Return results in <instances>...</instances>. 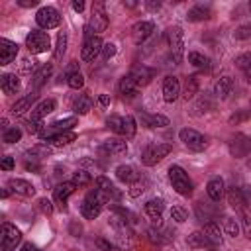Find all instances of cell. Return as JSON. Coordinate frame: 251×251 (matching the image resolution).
I'll use <instances>...</instances> for the list:
<instances>
[{"instance_id": "cell-1", "label": "cell", "mask_w": 251, "mask_h": 251, "mask_svg": "<svg viewBox=\"0 0 251 251\" xmlns=\"http://www.w3.org/2000/svg\"><path fill=\"white\" fill-rule=\"evenodd\" d=\"M169 180H171V184H173V188L178 192V194H182V196H190L192 194V180L188 178V175H186V171L182 169V167H178V165H173L171 169H169Z\"/></svg>"}, {"instance_id": "cell-2", "label": "cell", "mask_w": 251, "mask_h": 251, "mask_svg": "<svg viewBox=\"0 0 251 251\" xmlns=\"http://www.w3.org/2000/svg\"><path fill=\"white\" fill-rule=\"evenodd\" d=\"M106 204V200L98 194V190L94 188V190H90L86 196H84V200H82V204H80V214L86 218V220H94V218H98V214L102 212V206Z\"/></svg>"}, {"instance_id": "cell-3", "label": "cell", "mask_w": 251, "mask_h": 251, "mask_svg": "<svg viewBox=\"0 0 251 251\" xmlns=\"http://www.w3.org/2000/svg\"><path fill=\"white\" fill-rule=\"evenodd\" d=\"M108 27V16H106V10H104V4L102 2H96L92 6V16H90V22L88 25L84 27V35L90 37L94 35V31H104Z\"/></svg>"}, {"instance_id": "cell-4", "label": "cell", "mask_w": 251, "mask_h": 251, "mask_svg": "<svg viewBox=\"0 0 251 251\" xmlns=\"http://www.w3.org/2000/svg\"><path fill=\"white\" fill-rule=\"evenodd\" d=\"M165 41H167V45H169L171 59H173L175 65H176V63L180 61V57H182V47H184V43H182V29H180L178 25L169 27V29L165 31Z\"/></svg>"}, {"instance_id": "cell-5", "label": "cell", "mask_w": 251, "mask_h": 251, "mask_svg": "<svg viewBox=\"0 0 251 251\" xmlns=\"http://www.w3.org/2000/svg\"><path fill=\"white\" fill-rule=\"evenodd\" d=\"M25 47L29 49V53H45L49 47H51V37L49 33L41 31V29H31L27 35H25Z\"/></svg>"}, {"instance_id": "cell-6", "label": "cell", "mask_w": 251, "mask_h": 251, "mask_svg": "<svg viewBox=\"0 0 251 251\" xmlns=\"http://www.w3.org/2000/svg\"><path fill=\"white\" fill-rule=\"evenodd\" d=\"M173 145L171 143H157V145H149L143 149L141 153V163L147 165V167H153L157 163H161L169 153H171Z\"/></svg>"}, {"instance_id": "cell-7", "label": "cell", "mask_w": 251, "mask_h": 251, "mask_svg": "<svg viewBox=\"0 0 251 251\" xmlns=\"http://www.w3.org/2000/svg\"><path fill=\"white\" fill-rule=\"evenodd\" d=\"M20 241H22V231L16 226L4 222L0 227V251H12Z\"/></svg>"}, {"instance_id": "cell-8", "label": "cell", "mask_w": 251, "mask_h": 251, "mask_svg": "<svg viewBox=\"0 0 251 251\" xmlns=\"http://www.w3.org/2000/svg\"><path fill=\"white\" fill-rule=\"evenodd\" d=\"M178 137H180V141H182L188 149H192V151H204V149H206V137H204L200 131L192 129V127H182V129L178 131Z\"/></svg>"}, {"instance_id": "cell-9", "label": "cell", "mask_w": 251, "mask_h": 251, "mask_svg": "<svg viewBox=\"0 0 251 251\" xmlns=\"http://www.w3.org/2000/svg\"><path fill=\"white\" fill-rule=\"evenodd\" d=\"M35 22H37V25H39L41 29H53V27H57V25L61 24V16H59V12H57L55 8L43 6V8L37 10Z\"/></svg>"}, {"instance_id": "cell-10", "label": "cell", "mask_w": 251, "mask_h": 251, "mask_svg": "<svg viewBox=\"0 0 251 251\" xmlns=\"http://www.w3.org/2000/svg\"><path fill=\"white\" fill-rule=\"evenodd\" d=\"M75 126H76V118H75V116H71V118H63V120H57V122L49 124L47 127H43V131H41L39 135L47 141L51 135H55V133H63V131H71Z\"/></svg>"}, {"instance_id": "cell-11", "label": "cell", "mask_w": 251, "mask_h": 251, "mask_svg": "<svg viewBox=\"0 0 251 251\" xmlns=\"http://www.w3.org/2000/svg\"><path fill=\"white\" fill-rule=\"evenodd\" d=\"M94 188H96L98 194L106 200V204H108L110 200H120V198H122V192H120V190L114 186V182H110V178H106V176H98Z\"/></svg>"}, {"instance_id": "cell-12", "label": "cell", "mask_w": 251, "mask_h": 251, "mask_svg": "<svg viewBox=\"0 0 251 251\" xmlns=\"http://www.w3.org/2000/svg\"><path fill=\"white\" fill-rule=\"evenodd\" d=\"M102 47H104V43H102V39H100L98 35L86 37V39H84V45H82V49H80V59H82V61H94V57H96L98 53H102Z\"/></svg>"}, {"instance_id": "cell-13", "label": "cell", "mask_w": 251, "mask_h": 251, "mask_svg": "<svg viewBox=\"0 0 251 251\" xmlns=\"http://www.w3.org/2000/svg\"><path fill=\"white\" fill-rule=\"evenodd\" d=\"M249 151H251V137H247V135H243V133H237V135L229 141V153H231L233 157L241 159V157H245Z\"/></svg>"}, {"instance_id": "cell-14", "label": "cell", "mask_w": 251, "mask_h": 251, "mask_svg": "<svg viewBox=\"0 0 251 251\" xmlns=\"http://www.w3.org/2000/svg\"><path fill=\"white\" fill-rule=\"evenodd\" d=\"M155 31V24L153 22H137L133 27H131V37L137 45H141L143 41H147Z\"/></svg>"}, {"instance_id": "cell-15", "label": "cell", "mask_w": 251, "mask_h": 251, "mask_svg": "<svg viewBox=\"0 0 251 251\" xmlns=\"http://www.w3.org/2000/svg\"><path fill=\"white\" fill-rule=\"evenodd\" d=\"M178 94H180V82H178V78L173 76V75L165 76V80H163V98H165V102H169V104L175 102L178 98Z\"/></svg>"}, {"instance_id": "cell-16", "label": "cell", "mask_w": 251, "mask_h": 251, "mask_svg": "<svg viewBox=\"0 0 251 251\" xmlns=\"http://www.w3.org/2000/svg\"><path fill=\"white\" fill-rule=\"evenodd\" d=\"M127 75L135 80V84H137V86H145V84H149V82H151V78L155 76V71H153V69H149V67H145V65H135Z\"/></svg>"}, {"instance_id": "cell-17", "label": "cell", "mask_w": 251, "mask_h": 251, "mask_svg": "<svg viewBox=\"0 0 251 251\" xmlns=\"http://www.w3.org/2000/svg\"><path fill=\"white\" fill-rule=\"evenodd\" d=\"M16 55H18V43H14V41L2 37V39H0V65L12 63V61L16 59Z\"/></svg>"}, {"instance_id": "cell-18", "label": "cell", "mask_w": 251, "mask_h": 251, "mask_svg": "<svg viewBox=\"0 0 251 251\" xmlns=\"http://www.w3.org/2000/svg\"><path fill=\"white\" fill-rule=\"evenodd\" d=\"M8 188L12 192L20 194V196H33L35 194V186L31 182L24 180V178H12V180H8Z\"/></svg>"}, {"instance_id": "cell-19", "label": "cell", "mask_w": 251, "mask_h": 251, "mask_svg": "<svg viewBox=\"0 0 251 251\" xmlns=\"http://www.w3.org/2000/svg\"><path fill=\"white\" fill-rule=\"evenodd\" d=\"M143 210H145V214H147L155 224H159V222H161V214H163V210H165V202H163L161 198H151V200L145 202Z\"/></svg>"}, {"instance_id": "cell-20", "label": "cell", "mask_w": 251, "mask_h": 251, "mask_svg": "<svg viewBox=\"0 0 251 251\" xmlns=\"http://www.w3.org/2000/svg\"><path fill=\"white\" fill-rule=\"evenodd\" d=\"M139 122L145 127H165V126H169V118H165L161 114H147V112H139Z\"/></svg>"}, {"instance_id": "cell-21", "label": "cell", "mask_w": 251, "mask_h": 251, "mask_svg": "<svg viewBox=\"0 0 251 251\" xmlns=\"http://www.w3.org/2000/svg\"><path fill=\"white\" fill-rule=\"evenodd\" d=\"M206 239L210 241V245H222L224 243V235H222V229H220V224L216 222H208L204 224V231Z\"/></svg>"}, {"instance_id": "cell-22", "label": "cell", "mask_w": 251, "mask_h": 251, "mask_svg": "<svg viewBox=\"0 0 251 251\" xmlns=\"http://www.w3.org/2000/svg\"><path fill=\"white\" fill-rule=\"evenodd\" d=\"M35 100H37V94H35V92L18 98V100L14 102V106H12V114H14V116H22V114H25L27 110H31V104H33Z\"/></svg>"}, {"instance_id": "cell-23", "label": "cell", "mask_w": 251, "mask_h": 251, "mask_svg": "<svg viewBox=\"0 0 251 251\" xmlns=\"http://www.w3.org/2000/svg\"><path fill=\"white\" fill-rule=\"evenodd\" d=\"M116 176H118V180H122V182H126V184H133V182H137L141 176H139V173L131 167V165H120L118 169H116Z\"/></svg>"}, {"instance_id": "cell-24", "label": "cell", "mask_w": 251, "mask_h": 251, "mask_svg": "<svg viewBox=\"0 0 251 251\" xmlns=\"http://www.w3.org/2000/svg\"><path fill=\"white\" fill-rule=\"evenodd\" d=\"M75 190H76V184H75L73 180H69V182H61V184H57V186H55L53 196H55V200L63 206V204L67 202V198H69Z\"/></svg>"}, {"instance_id": "cell-25", "label": "cell", "mask_w": 251, "mask_h": 251, "mask_svg": "<svg viewBox=\"0 0 251 251\" xmlns=\"http://www.w3.org/2000/svg\"><path fill=\"white\" fill-rule=\"evenodd\" d=\"M214 92L218 98H227L233 92V78L231 76H220L214 84Z\"/></svg>"}, {"instance_id": "cell-26", "label": "cell", "mask_w": 251, "mask_h": 251, "mask_svg": "<svg viewBox=\"0 0 251 251\" xmlns=\"http://www.w3.org/2000/svg\"><path fill=\"white\" fill-rule=\"evenodd\" d=\"M227 204L231 208H235V212L243 210L245 208V196H243V190L237 188V186H229L227 188Z\"/></svg>"}, {"instance_id": "cell-27", "label": "cell", "mask_w": 251, "mask_h": 251, "mask_svg": "<svg viewBox=\"0 0 251 251\" xmlns=\"http://www.w3.org/2000/svg\"><path fill=\"white\" fill-rule=\"evenodd\" d=\"M224 180L220 178V176H214V178H210V182H208V186H206V192H208V196H210V200H214V202H220L222 200V196H224Z\"/></svg>"}, {"instance_id": "cell-28", "label": "cell", "mask_w": 251, "mask_h": 251, "mask_svg": "<svg viewBox=\"0 0 251 251\" xmlns=\"http://www.w3.org/2000/svg\"><path fill=\"white\" fill-rule=\"evenodd\" d=\"M0 88L4 94H16L20 90V80L16 75H2L0 76Z\"/></svg>"}, {"instance_id": "cell-29", "label": "cell", "mask_w": 251, "mask_h": 251, "mask_svg": "<svg viewBox=\"0 0 251 251\" xmlns=\"http://www.w3.org/2000/svg\"><path fill=\"white\" fill-rule=\"evenodd\" d=\"M55 106H57V102H55L53 98H47V100L39 102V104L33 108V112H31V120H41L43 116L51 114V112L55 110Z\"/></svg>"}, {"instance_id": "cell-30", "label": "cell", "mask_w": 251, "mask_h": 251, "mask_svg": "<svg viewBox=\"0 0 251 251\" xmlns=\"http://www.w3.org/2000/svg\"><path fill=\"white\" fill-rule=\"evenodd\" d=\"M102 153H110V155H118V153H126L127 151V143L126 139H108L102 147H100Z\"/></svg>"}, {"instance_id": "cell-31", "label": "cell", "mask_w": 251, "mask_h": 251, "mask_svg": "<svg viewBox=\"0 0 251 251\" xmlns=\"http://www.w3.org/2000/svg\"><path fill=\"white\" fill-rule=\"evenodd\" d=\"M51 73H53V67H51V63H47V65H41L35 73H33V78H31V84L35 86V88H39V86H43L45 82H47V78L51 76Z\"/></svg>"}, {"instance_id": "cell-32", "label": "cell", "mask_w": 251, "mask_h": 251, "mask_svg": "<svg viewBox=\"0 0 251 251\" xmlns=\"http://www.w3.org/2000/svg\"><path fill=\"white\" fill-rule=\"evenodd\" d=\"M75 139H76V133H75V131H63V133L51 135V137L47 139V143L53 145V147H65V145L73 143Z\"/></svg>"}, {"instance_id": "cell-33", "label": "cell", "mask_w": 251, "mask_h": 251, "mask_svg": "<svg viewBox=\"0 0 251 251\" xmlns=\"http://www.w3.org/2000/svg\"><path fill=\"white\" fill-rule=\"evenodd\" d=\"M73 110H75V114H78V116L88 114V112L92 110V98H90V96H86V94H80V96L75 100Z\"/></svg>"}, {"instance_id": "cell-34", "label": "cell", "mask_w": 251, "mask_h": 251, "mask_svg": "<svg viewBox=\"0 0 251 251\" xmlns=\"http://www.w3.org/2000/svg\"><path fill=\"white\" fill-rule=\"evenodd\" d=\"M210 18V8L208 6H194V8H190L188 10V14H186V20L188 22H202V20H208Z\"/></svg>"}, {"instance_id": "cell-35", "label": "cell", "mask_w": 251, "mask_h": 251, "mask_svg": "<svg viewBox=\"0 0 251 251\" xmlns=\"http://www.w3.org/2000/svg\"><path fill=\"white\" fill-rule=\"evenodd\" d=\"M137 84H135V80L129 76V75H126V76H122V80H120V94H124V96H133L135 92H137Z\"/></svg>"}, {"instance_id": "cell-36", "label": "cell", "mask_w": 251, "mask_h": 251, "mask_svg": "<svg viewBox=\"0 0 251 251\" xmlns=\"http://www.w3.org/2000/svg\"><path fill=\"white\" fill-rule=\"evenodd\" d=\"M188 245L192 249H200V247H212L210 241L206 239V235L202 231H194L192 235H188Z\"/></svg>"}, {"instance_id": "cell-37", "label": "cell", "mask_w": 251, "mask_h": 251, "mask_svg": "<svg viewBox=\"0 0 251 251\" xmlns=\"http://www.w3.org/2000/svg\"><path fill=\"white\" fill-rule=\"evenodd\" d=\"M188 63L194 65V67H198V69H208V67H210V59L204 57V55L198 53V51H190V53H188Z\"/></svg>"}, {"instance_id": "cell-38", "label": "cell", "mask_w": 251, "mask_h": 251, "mask_svg": "<svg viewBox=\"0 0 251 251\" xmlns=\"http://www.w3.org/2000/svg\"><path fill=\"white\" fill-rule=\"evenodd\" d=\"M71 180L76 184V188H80V186H88V184L92 182V176H90V173L78 169V171L73 173V178H71Z\"/></svg>"}, {"instance_id": "cell-39", "label": "cell", "mask_w": 251, "mask_h": 251, "mask_svg": "<svg viewBox=\"0 0 251 251\" xmlns=\"http://www.w3.org/2000/svg\"><path fill=\"white\" fill-rule=\"evenodd\" d=\"M239 218H241V227H243V233L251 239V210L245 206L243 210H239Z\"/></svg>"}, {"instance_id": "cell-40", "label": "cell", "mask_w": 251, "mask_h": 251, "mask_svg": "<svg viewBox=\"0 0 251 251\" xmlns=\"http://www.w3.org/2000/svg\"><path fill=\"white\" fill-rule=\"evenodd\" d=\"M106 126L112 129V131H116V133H120V135H124V116H110L108 120H106Z\"/></svg>"}, {"instance_id": "cell-41", "label": "cell", "mask_w": 251, "mask_h": 251, "mask_svg": "<svg viewBox=\"0 0 251 251\" xmlns=\"http://www.w3.org/2000/svg\"><path fill=\"white\" fill-rule=\"evenodd\" d=\"M137 131V124L133 120V116H124V137L126 139H131Z\"/></svg>"}, {"instance_id": "cell-42", "label": "cell", "mask_w": 251, "mask_h": 251, "mask_svg": "<svg viewBox=\"0 0 251 251\" xmlns=\"http://www.w3.org/2000/svg\"><path fill=\"white\" fill-rule=\"evenodd\" d=\"M224 229H226V233L231 235V237H237V235H239V224H237L235 218H231V216H226V218H224Z\"/></svg>"}, {"instance_id": "cell-43", "label": "cell", "mask_w": 251, "mask_h": 251, "mask_svg": "<svg viewBox=\"0 0 251 251\" xmlns=\"http://www.w3.org/2000/svg\"><path fill=\"white\" fill-rule=\"evenodd\" d=\"M198 92V78L196 76H188L186 78V84H184V98H192L194 94Z\"/></svg>"}, {"instance_id": "cell-44", "label": "cell", "mask_w": 251, "mask_h": 251, "mask_svg": "<svg viewBox=\"0 0 251 251\" xmlns=\"http://www.w3.org/2000/svg\"><path fill=\"white\" fill-rule=\"evenodd\" d=\"M67 51V33L65 31H61L59 35H57V47H55V59H61L63 57V53Z\"/></svg>"}, {"instance_id": "cell-45", "label": "cell", "mask_w": 251, "mask_h": 251, "mask_svg": "<svg viewBox=\"0 0 251 251\" xmlns=\"http://www.w3.org/2000/svg\"><path fill=\"white\" fill-rule=\"evenodd\" d=\"M67 84H69L71 88H75V90L82 88V86H84V76H82V73L78 71V73L69 75V76H67Z\"/></svg>"}, {"instance_id": "cell-46", "label": "cell", "mask_w": 251, "mask_h": 251, "mask_svg": "<svg viewBox=\"0 0 251 251\" xmlns=\"http://www.w3.org/2000/svg\"><path fill=\"white\" fill-rule=\"evenodd\" d=\"M20 137H22V129H18V127H8L2 135V139L6 143H16V141H20Z\"/></svg>"}, {"instance_id": "cell-47", "label": "cell", "mask_w": 251, "mask_h": 251, "mask_svg": "<svg viewBox=\"0 0 251 251\" xmlns=\"http://www.w3.org/2000/svg\"><path fill=\"white\" fill-rule=\"evenodd\" d=\"M171 220H175V222L182 224V222L186 220V210H184V208H180V206H173V208H171Z\"/></svg>"}, {"instance_id": "cell-48", "label": "cell", "mask_w": 251, "mask_h": 251, "mask_svg": "<svg viewBox=\"0 0 251 251\" xmlns=\"http://www.w3.org/2000/svg\"><path fill=\"white\" fill-rule=\"evenodd\" d=\"M25 129L29 133H41L43 131V124H41V120H27L25 122Z\"/></svg>"}, {"instance_id": "cell-49", "label": "cell", "mask_w": 251, "mask_h": 251, "mask_svg": "<svg viewBox=\"0 0 251 251\" xmlns=\"http://www.w3.org/2000/svg\"><path fill=\"white\" fill-rule=\"evenodd\" d=\"M145 186H147V184H145V180H141V178H139L137 182H133V184H131V188H129V196L137 198L141 192H145Z\"/></svg>"}, {"instance_id": "cell-50", "label": "cell", "mask_w": 251, "mask_h": 251, "mask_svg": "<svg viewBox=\"0 0 251 251\" xmlns=\"http://www.w3.org/2000/svg\"><path fill=\"white\" fill-rule=\"evenodd\" d=\"M235 65L243 71L245 67H249V65H251V55H249V53H241L239 57H235Z\"/></svg>"}, {"instance_id": "cell-51", "label": "cell", "mask_w": 251, "mask_h": 251, "mask_svg": "<svg viewBox=\"0 0 251 251\" xmlns=\"http://www.w3.org/2000/svg\"><path fill=\"white\" fill-rule=\"evenodd\" d=\"M116 45L114 43H104V47H102V55H104V59L108 61V59H112L114 55H116Z\"/></svg>"}, {"instance_id": "cell-52", "label": "cell", "mask_w": 251, "mask_h": 251, "mask_svg": "<svg viewBox=\"0 0 251 251\" xmlns=\"http://www.w3.org/2000/svg\"><path fill=\"white\" fill-rule=\"evenodd\" d=\"M249 116H251V110H241L239 114H233V116L229 118V122H231V124H239V122L247 120Z\"/></svg>"}, {"instance_id": "cell-53", "label": "cell", "mask_w": 251, "mask_h": 251, "mask_svg": "<svg viewBox=\"0 0 251 251\" xmlns=\"http://www.w3.org/2000/svg\"><path fill=\"white\" fill-rule=\"evenodd\" d=\"M39 210H41L43 214H51V212H53V204H51V200L41 198V200H39Z\"/></svg>"}, {"instance_id": "cell-54", "label": "cell", "mask_w": 251, "mask_h": 251, "mask_svg": "<svg viewBox=\"0 0 251 251\" xmlns=\"http://www.w3.org/2000/svg\"><path fill=\"white\" fill-rule=\"evenodd\" d=\"M235 37H237V39H247V37H251V25L239 27V29L235 31Z\"/></svg>"}, {"instance_id": "cell-55", "label": "cell", "mask_w": 251, "mask_h": 251, "mask_svg": "<svg viewBox=\"0 0 251 251\" xmlns=\"http://www.w3.org/2000/svg\"><path fill=\"white\" fill-rule=\"evenodd\" d=\"M0 167H2L4 171H12V169H14V159H12V157H4L2 163H0Z\"/></svg>"}, {"instance_id": "cell-56", "label": "cell", "mask_w": 251, "mask_h": 251, "mask_svg": "<svg viewBox=\"0 0 251 251\" xmlns=\"http://www.w3.org/2000/svg\"><path fill=\"white\" fill-rule=\"evenodd\" d=\"M37 4H39L37 0H18V6H22V8H33Z\"/></svg>"}, {"instance_id": "cell-57", "label": "cell", "mask_w": 251, "mask_h": 251, "mask_svg": "<svg viewBox=\"0 0 251 251\" xmlns=\"http://www.w3.org/2000/svg\"><path fill=\"white\" fill-rule=\"evenodd\" d=\"M73 10H75V12H82V10H84V2H82V0H75V2H73Z\"/></svg>"}, {"instance_id": "cell-58", "label": "cell", "mask_w": 251, "mask_h": 251, "mask_svg": "<svg viewBox=\"0 0 251 251\" xmlns=\"http://www.w3.org/2000/svg\"><path fill=\"white\" fill-rule=\"evenodd\" d=\"M210 106H212V104H210L208 100H204V98H200V100H198V104H196L194 108H196V110H200V108H210Z\"/></svg>"}, {"instance_id": "cell-59", "label": "cell", "mask_w": 251, "mask_h": 251, "mask_svg": "<svg viewBox=\"0 0 251 251\" xmlns=\"http://www.w3.org/2000/svg\"><path fill=\"white\" fill-rule=\"evenodd\" d=\"M241 190H243V196H245V204L251 206V188L247 186V188H241Z\"/></svg>"}, {"instance_id": "cell-60", "label": "cell", "mask_w": 251, "mask_h": 251, "mask_svg": "<svg viewBox=\"0 0 251 251\" xmlns=\"http://www.w3.org/2000/svg\"><path fill=\"white\" fill-rule=\"evenodd\" d=\"M98 102H100V106H108V104H110L108 94H100V96H98Z\"/></svg>"}, {"instance_id": "cell-61", "label": "cell", "mask_w": 251, "mask_h": 251, "mask_svg": "<svg viewBox=\"0 0 251 251\" xmlns=\"http://www.w3.org/2000/svg\"><path fill=\"white\" fill-rule=\"evenodd\" d=\"M20 251H37V247H35V245H33V243H24V245H22V249H20Z\"/></svg>"}, {"instance_id": "cell-62", "label": "cell", "mask_w": 251, "mask_h": 251, "mask_svg": "<svg viewBox=\"0 0 251 251\" xmlns=\"http://www.w3.org/2000/svg\"><path fill=\"white\" fill-rule=\"evenodd\" d=\"M145 6H147L149 10H159V8H161V2H147Z\"/></svg>"}, {"instance_id": "cell-63", "label": "cell", "mask_w": 251, "mask_h": 251, "mask_svg": "<svg viewBox=\"0 0 251 251\" xmlns=\"http://www.w3.org/2000/svg\"><path fill=\"white\" fill-rule=\"evenodd\" d=\"M243 75H245V80H247V82H251V65L243 69Z\"/></svg>"}, {"instance_id": "cell-64", "label": "cell", "mask_w": 251, "mask_h": 251, "mask_svg": "<svg viewBox=\"0 0 251 251\" xmlns=\"http://www.w3.org/2000/svg\"><path fill=\"white\" fill-rule=\"evenodd\" d=\"M249 10H251V2H249Z\"/></svg>"}]
</instances>
